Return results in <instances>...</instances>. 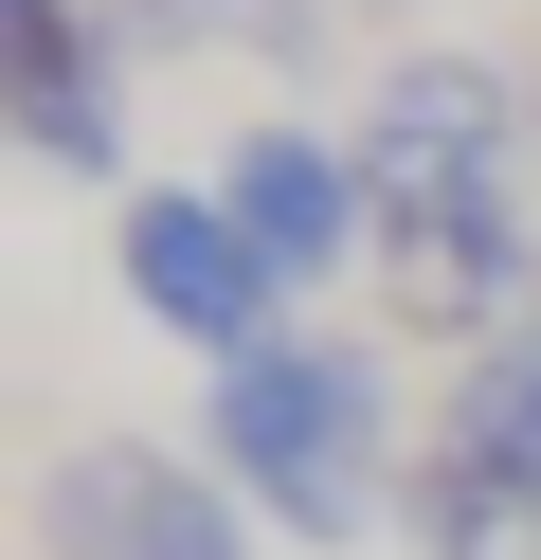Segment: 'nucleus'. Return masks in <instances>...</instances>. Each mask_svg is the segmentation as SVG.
<instances>
[{
    "label": "nucleus",
    "instance_id": "obj_3",
    "mask_svg": "<svg viewBox=\"0 0 541 560\" xmlns=\"http://www.w3.org/2000/svg\"><path fill=\"white\" fill-rule=\"evenodd\" d=\"M36 560H252V488L199 470V452L91 434V452H55V488H36Z\"/></svg>",
    "mask_w": 541,
    "mask_h": 560
},
{
    "label": "nucleus",
    "instance_id": "obj_2",
    "mask_svg": "<svg viewBox=\"0 0 541 560\" xmlns=\"http://www.w3.org/2000/svg\"><path fill=\"white\" fill-rule=\"evenodd\" d=\"M108 271H127V307L163 343H199V362H252L289 307V271L252 254V218L216 182H127V218H108Z\"/></svg>",
    "mask_w": 541,
    "mask_h": 560
},
{
    "label": "nucleus",
    "instance_id": "obj_7",
    "mask_svg": "<svg viewBox=\"0 0 541 560\" xmlns=\"http://www.w3.org/2000/svg\"><path fill=\"white\" fill-rule=\"evenodd\" d=\"M451 470L541 524V343H487V362L451 380Z\"/></svg>",
    "mask_w": 541,
    "mask_h": 560
},
{
    "label": "nucleus",
    "instance_id": "obj_5",
    "mask_svg": "<svg viewBox=\"0 0 541 560\" xmlns=\"http://www.w3.org/2000/svg\"><path fill=\"white\" fill-rule=\"evenodd\" d=\"M216 199L252 218V254H271L289 290H325V271L379 235V182H361V145H325V127H252V145L216 163Z\"/></svg>",
    "mask_w": 541,
    "mask_h": 560
},
{
    "label": "nucleus",
    "instance_id": "obj_4",
    "mask_svg": "<svg viewBox=\"0 0 541 560\" xmlns=\"http://www.w3.org/2000/svg\"><path fill=\"white\" fill-rule=\"evenodd\" d=\"M361 182H379V235L505 199V73H469V55H415V73L379 91V127H361Z\"/></svg>",
    "mask_w": 541,
    "mask_h": 560
},
{
    "label": "nucleus",
    "instance_id": "obj_1",
    "mask_svg": "<svg viewBox=\"0 0 541 560\" xmlns=\"http://www.w3.org/2000/svg\"><path fill=\"white\" fill-rule=\"evenodd\" d=\"M216 470L252 506H289V542H343L361 524V470H379V362L361 343H252L216 362Z\"/></svg>",
    "mask_w": 541,
    "mask_h": 560
},
{
    "label": "nucleus",
    "instance_id": "obj_6",
    "mask_svg": "<svg viewBox=\"0 0 541 560\" xmlns=\"http://www.w3.org/2000/svg\"><path fill=\"white\" fill-rule=\"evenodd\" d=\"M19 145L72 182H127V127H108V55L72 0H19Z\"/></svg>",
    "mask_w": 541,
    "mask_h": 560
}]
</instances>
